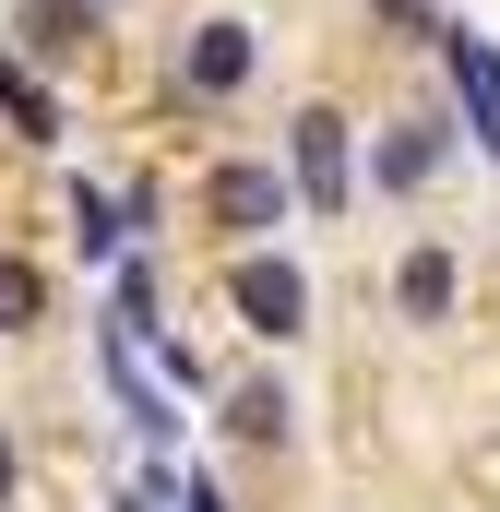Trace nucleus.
I'll list each match as a JSON object with an SVG mask.
<instances>
[{"mask_svg":"<svg viewBox=\"0 0 500 512\" xmlns=\"http://www.w3.org/2000/svg\"><path fill=\"white\" fill-rule=\"evenodd\" d=\"M393 12H429V0H393Z\"/></svg>","mask_w":500,"mask_h":512,"instance_id":"obj_15","label":"nucleus"},{"mask_svg":"<svg viewBox=\"0 0 500 512\" xmlns=\"http://www.w3.org/2000/svg\"><path fill=\"white\" fill-rule=\"evenodd\" d=\"M12 36L60 60V48H84V36H96V0H24V12H12Z\"/></svg>","mask_w":500,"mask_h":512,"instance_id":"obj_7","label":"nucleus"},{"mask_svg":"<svg viewBox=\"0 0 500 512\" xmlns=\"http://www.w3.org/2000/svg\"><path fill=\"white\" fill-rule=\"evenodd\" d=\"M0 120H12V131H36V143H48V131H60V96H48V84H36L24 60H0Z\"/></svg>","mask_w":500,"mask_h":512,"instance_id":"obj_11","label":"nucleus"},{"mask_svg":"<svg viewBox=\"0 0 500 512\" xmlns=\"http://www.w3.org/2000/svg\"><path fill=\"white\" fill-rule=\"evenodd\" d=\"M286 203H298L286 167H215V227H227L239 251H262V239L286 227Z\"/></svg>","mask_w":500,"mask_h":512,"instance_id":"obj_4","label":"nucleus"},{"mask_svg":"<svg viewBox=\"0 0 500 512\" xmlns=\"http://www.w3.org/2000/svg\"><path fill=\"white\" fill-rule=\"evenodd\" d=\"M441 179V131L417 120V131H381V191H429Z\"/></svg>","mask_w":500,"mask_h":512,"instance_id":"obj_9","label":"nucleus"},{"mask_svg":"<svg viewBox=\"0 0 500 512\" xmlns=\"http://www.w3.org/2000/svg\"><path fill=\"white\" fill-rule=\"evenodd\" d=\"M36 322H48V274L24 251H0V334H36Z\"/></svg>","mask_w":500,"mask_h":512,"instance_id":"obj_10","label":"nucleus"},{"mask_svg":"<svg viewBox=\"0 0 500 512\" xmlns=\"http://www.w3.org/2000/svg\"><path fill=\"white\" fill-rule=\"evenodd\" d=\"M12 477H24V453H12V441H0V501H12Z\"/></svg>","mask_w":500,"mask_h":512,"instance_id":"obj_14","label":"nucleus"},{"mask_svg":"<svg viewBox=\"0 0 500 512\" xmlns=\"http://www.w3.org/2000/svg\"><path fill=\"white\" fill-rule=\"evenodd\" d=\"M346 179H358L346 120H334V108H310V120L286 131V191H298V203H346Z\"/></svg>","mask_w":500,"mask_h":512,"instance_id":"obj_2","label":"nucleus"},{"mask_svg":"<svg viewBox=\"0 0 500 512\" xmlns=\"http://www.w3.org/2000/svg\"><path fill=\"white\" fill-rule=\"evenodd\" d=\"M179 512H227V489L215 477H179Z\"/></svg>","mask_w":500,"mask_h":512,"instance_id":"obj_12","label":"nucleus"},{"mask_svg":"<svg viewBox=\"0 0 500 512\" xmlns=\"http://www.w3.org/2000/svg\"><path fill=\"white\" fill-rule=\"evenodd\" d=\"M227 298H239V322L262 334V346L310 334V274H298L286 251H239V262H227Z\"/></svg>","mask_w":500,"mask_h":512,"instance_id":"obj_1","label":"nucleus"},{"mask_svg":"<svg viewBox=\"0 0 500 512\" xmlns=\"http://www.w3.org/2000/svg\"><path fill=\"white\" fill-rule=\"evenodd\" d=\"M96 12H108V0H96Z\"/></svg>","mask_w":500,"mask_h":512,"instance_id":"obj_16","label":"nucleus"},{"mask_svg":"<svg viewBox=\"0 0 500 512\" xmlns=\"http://www.w3.org/2000/svg\"><path fill=\"white\" fill-rule=\"evenodd\" d=\"M441 60H453V96H465V131L489 143V167H500V48H489V36H465V24H441Z\"/></svg>","mask_w":500,"mask_h":512,"instance_id":"obj_5","label":"nucleus"},{"mask_svg":"<svg viewBox=\"0 0 500 512\" xmlns=\"http://www.w3.org/2000/svg\"><path fill=\"white\" fill-rule=\"evenodd\" d=\"M393 298H405V322H441L453 310V251H405L393 262Z\"/></svg>","mask_w":500,"mask_h":512,"instance_id":"obj_8","label":"nucleus"},{"mask_svg":"<svg viewBox=\"0 0 500 512\" xmlns=\"http://www.w3.org/2000/svg\"><path fill=\"white\" fill-rule=\"evenodd\" d=\"M250 72H262V36H250L239 12H215V24H191V48H179V84H191V96H239Z\"/></svg>","mask_w":500,"mask_h":512,"instance_id":"obj_3","label":"nucleus"},{"mask_svg":"<svg viewBox=\"0 0 500 512\" xmlns=\"http://www.w3.org/2000/svg\"><path fill=\"white\" fill-rule=\"evenodd\" d=\"M227 429H239L250 453H286L298 441V393L286 382H227Z\"/></svg>","mask_w":500,"mask_h":512,"instance_id":"obj_6","label":"nucleus"},{"mask_svg":"<svg viewBox=\"0 0 500 512\" xmlns=\"http://www.w3.org/2000/svg\"><path fill=\"white\" fill-rule=\"evenodd\" d=\"M155 501H167V477H143V489H131V501H120V512H155Z\"/></svg>","mask_w":500,"mask_h":512,"instance_id":"obj_13","label":"nucleus"}]
</instances>
